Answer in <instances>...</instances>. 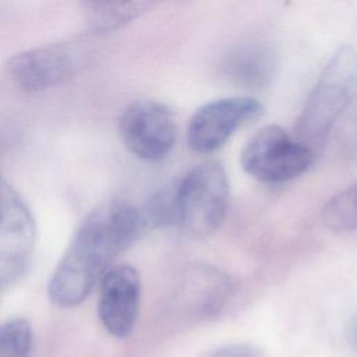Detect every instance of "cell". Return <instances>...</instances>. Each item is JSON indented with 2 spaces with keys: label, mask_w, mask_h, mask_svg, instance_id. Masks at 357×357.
Listing matches in <instances>:
<instances>
[{
  "label": "cell",
  "mask_w": 357,
  "mask_h": 357,
  "mask_svg": "<svg viewBox=\"0 0 357 357\" xmlns=\"http://www.w3.org/2000/svg\"><path fill=\"white\" fill-rule=\"evenodd\" d=\"M142 211L119 202L88 216L77 230L49 284L50 301L63 308L81 304L110 262L146 229Z\"/></svg>",
  "instance_id": "1"
},
{
  "label": "cell",
  "mask_w": 357,
  "mask_h": 357,
  "mask_svg": "<svg viewBox=\"0 0 357 357\" xmlns=\"http://www.w3.org/2000/svg\"><path fill=\"white\" fill-rule=\"evenodd\" d=\"M357 95V50L339 47L322 68L296 121L294 137L315 155Z\"/></svg>",
  "instance_id": "2"
},
{
  "label": "cell",
  "mask_w": 357,
  "mask_h": 357,
  "mask_svg": "<svg viewBox=\"0 0 357 357\" xmlns=\"http://www.w3.org/2000/svg\"><path fill=\"white\" fill-rule=\"evenodd\" d=\"M229 206V183L219 162H204L177 181L178 227L204 237L225 220Z\"/></svg>",
  "instance_id": "3"
},
{
  "label": "cell",
  "mask_w": 357,
  "mask_h": 357,
  "mask_svg": "<svg viewBox=\"0 0 357 357\" xmlns=\"http://www.w3.org/2000/svg\"><path fill=\"white\" fill-rule=\"evenodd\" d=\"M243 169L264 183H284L307 172L315 153L279 126L255 132L241 151Z\"/></svg>",
  "instance_id": "4"
},
{
  "label": "cell",
  "mask_w": 357,
  "mask_h": 357,
  "mask_svg": "<svg viewBox=\"0 0 357 357\" xmlns=\"http://www.w3.org/2000/svg\"><path fill=\"white\" fill-rule=\"evenodd\" d=\"M119 134L124 146L148 162L165 159L177 138L172 110L160 102L141 99L131 102L120 114Z\"/></svg>",
  "instance_id": "5"
},
{
  "label": "cell",
  "mask_w": 357,
  "mask_h": 357,
  "mask_svg": "<svg viewBox=\"0 0 357 357\" xmlns=\"http://www.w3.org/2000/svg\"><path fill=\"white\" fill-rule=\"evenodd\" d=\"M261 113L262 105L251 96H230L208 102L192 114L188 123V146L197 153L213 152Z\"/></svg>",
  "instance_id": "6"
},
{
  "label": "cell",
  "mask_w": 357,
  "mask_h": 357,
  "mask_svg": "<svg viewBox=\"0 0 357 357\" xmlns=\"http://www.w3.org/2000/svg\"><path fill=\"white\" fill-rule=\"evenodd\" d=\"M79 64L78 52L70 45H46L10 57L7 73L24 91L38 92L68 79Z\"/></svg>",
  "instance_id": "7"
},
{
  "label": "cell",
  "mask_w": 357,
  "mask_h": 357,
  "mask_svg": "<svg viewBox=\"0 0 357 357\" xmlns=\"http://www.w3.org/2000/svg\"><path fill=\"white\" fill-rule=\"evenodd\" d=\"M141 297V279L135 268L119 265L100 279L98 314L105 329L114 337H127L135 325Z\"/></svg>",
  "instance_id": "8"
},
{
  "label": "cell",
  "mask_w": 357,
  "mask_h": 357,
  "mask_svg": "<svg viewBox=\"0 0 357 357\" xmlns=\"http://www.w3.org/2000/svg\"><path fill=\"white\" fill-rule=\"evenodd\" d=\"M278 68V52L261 39H245L230 46L220 60L223 78L251 91L266 88L275 79Z\"/></svg>",
  "instance_id": "9"
},
{
  "label": "cell",
  "mask_w": 357,
  "mask_h": 357,
  "mask_svg": "<svg viewBox=\"0 0 357 357\" xmlns=\"http://www.w3.org/2000/svg\"><path fill=\"white\" fill-rule=\"evenodd\" d=\"M33 241L35 225L29 209L8 184L0 181V262L24 261Z\"/></svg>",
  "instance_id": "10"
},
{
  "label": "cell",
  "mask_w": 357,
  "mask_h": 357,
  "mask_svg": "<svg viewBox=\"0 0 357 357\" xmlns=\"http://www.w3.org/2000/svg\"><path fill=\"white\" fill-rule=\"evenodd\" d=\"M229 296V282L218 271L195 266L178 283V308L195 317H208L222 308Z\"/></svg>",
  "instance_id": "11"
},
{
  "label": "cell",
  "mask_w": 357,
  "mask_h": 357,
  "mask_svg": "<svg viewBox=\"0 0 357 357\" xmlns=\"http://www.w3.org/2000/svg\"><path fill=\"white\" fill-rule=\"evenodd\" d=\"M153 1L155 0H85L84 14L92 31L106 33L135 20Z\"/></svg>",
  "instance_id": "12"
},
{
  "label": "cell",
  "mask_w": 357,
  "mask_h": 357,
  "mask_svg": "<svg viewBox=\"0 0 357 357\" xmlns=\"http://www.w3.org/2000/svg\"><path fill=\"white\" fill-rule=\"evenodd\" d=\"M321 220L331 231L357 230V183L326 201L321 211Z\"/></svg>",
  "instance_id": "13"
},
{
  "label": "cell",
  "mask_w": 357,
  "mask_h": 357,
  "mask_svg": "<svg viewBox=\"0 0 357 357\" xmlns=\"http://www.w3.org/2000/svg\"><path fill=\"white\" fill-rule=\"evenodd\" d=\"M32 347L31 324L22 318L0 325V357H29Z\"/></svg>",
  "instance_id": "14"
},
{
  "label": "cell",
  "mask_w": 357,
  "mask_h": 357,
  "mask_svg": "<svg viewBox=\"0 0 357 357\" xmlns=\"http://www.w3.org/2000/svg\"><path fill=\"white\" fill-rule=\"evenodd\" d=\"M205 357H264L261 350L247 343H233L218 347Z\"/></svg>",
  "instance_id": "15"
},
{
  "label": "cell",
  "mask_w": 357,
  "mask_h": 357,
  "mask_svg": "<svg viewBox=\"0 0 357 357\" xmlns=\"http://www.w3.org/2000/svg\"><path fill=\"white\" fill-rule=\"evenodd\" d=\"M347 333H349V342H350L351 347L357 351V315L351 319Z\"/></svg>",
  "instance_id": "16"
},
{
  "label": "cell",
  "mask_w": 357,
  "mask_h": 357,
  "mask_svg": "<svg viewBox=\"0 0 357 357\" xmlns=\"http://www.w3.org/2000/svg\"><path fill=\"white\" fill-rule=\"evenodd\" d=\"M156 1V0H155ZM169 1H178V3H181V1H185V0H169Z\"/></svg>",
  "instance_id": "17"
}]
</instances>
